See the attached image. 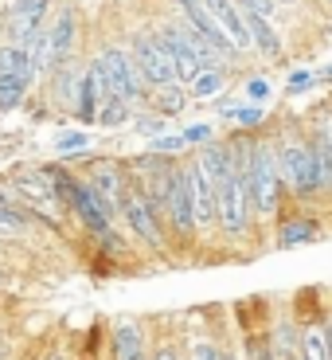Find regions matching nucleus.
I'll list each match as a JSON object with an SVG mask.
<instances>
[{"label": "nucleus", "instance_id": "1", "mask_svg": "<svg viewBox=\"0 0 332 360\" xmlns=\"http://www.w3.org/2000/svg\"><path fill=\"white\" fill-rule=\"evenodd\" d=\"M246 196H251V207L258 216H270L278 212V200H281V165H278V149L274 145H254L251 157H246Z\"/></svg>", "mask_w": 332, "mask_h": 360}, {"label": "nucleus", "instance_id": "2", "mask_svg": "<svg viewBox=\"0 0 332 360\" xmlns=\"http://www.w3.org/2000/svg\"><path fill=\"white\" fill-rule=\"evenodd\" d=\"M94 63H98V71H102V86H106V94H117V98H126V102H133V106H141L145 79H141V71H137L129 47L102 44L98 51H94Z\"/></svg>", "mask_w": 332, "mask_h": 360}, {"label": "nucleus", "instance_id": "3", "mask_svg": "<svg viewBox=\"0 0 332 360\" xmlns=\"http://www.w3.org/2000/svg\"><path fill=\"white\" fill-rule=\"evenodd\" d=\"M79 176L86 180L90 188L98 192L102 200H106V207L117 216V207H121V196H126V188H129V165L126 161H117V157H98L94 149L90 153H82L79 161Z\"/></svg>", "mask_w": 332, "mask_h": 360}, {"label": "nucleus", "instance_id": "4", "mask_svg": "<svg viewBox=\"0 0 332 360\" xmlns=\"http://www.w3.org/2000/svg\"><path fill=\"white\" fill-rule=\"evenodd\" d=\"M117 216L126 219L129 235H133L137 243L153 247V251H161V247H164V219H161V212H157V207L149 204V196H145V192L137 188L133 180H129L126 196H121V207H117Z\"/></svg>", "mask_w": 332, "mask_h": 360}, {"label": "nucleus", "instance_id": "5", "mask_svg": "<svg viewBox=\"0 0 332 360\" xmlns=\"http://www.w3.org/2000/svg\"><path fill=\"white\" fill-rule=\"evenodd\" d=\"M79 55V8L74 4H55L47 16V67L67 63Z\"/></svg>", "mask_w": 332, "mask_h": 360}, {"label": "nucleus", "instance_id": "6", "mask_svg": "<svg viewBox=\"0 0 332 360\" xmlns=\"http://www.w3.org/2000/svg\"><path fill=\"white\" fill-rule=\"evenodd\" d=\"M129 55H133L137 71H141L145 86H161V82H176V71H172V59L168 51H164L161 36H157L153 27L149 32H141V36H133V44H129Z\"/></svg>", "mask_w": 332, "mask_h": 360}, {"label": "nucleus", "instance_id": "7", "mask_svg": "<svg viewBox=\"0 0 332 360\" xmlns=\"http://www.w3.org/2000/svg\"><path fill=\"white\" fill-rule=\"evenodd\" d=\"M161 216H164V224L172 227V235H180V239H192V235H196V212H192V192H188L184 165H176V172H172V184H168Z\"/></svg>", "mask_w": 332, "mask_h": 360}, {"label": "nucleus", "instance_id": "8", "mask_svg": "<svg viewBox=\"0 0 332 360\" xmlns=\"http://www.w3.org/2000/svg\"><path fill=\"white\" fill-rule=\"evenodd\" d=\"M106 98V86H102V71L94 63V55H90L86 63H82V75H79V86H74V102H71V117L74 126H94L98 122V106Z\"/></svg>", "mask_w": 332, "mask_h": 360}, {"label": "nucleus", "instance_id": "9", "mask_svg": "<svg viewBox=\"0 0 332 360\" xmlns=\"http://www.w3.org/2000/svg\"><path fill=\"white\" fill-rule=\"evenodd\" d=\"M44 231V224H39L32 212H27L24 204H20L16 196H12L4 184H0V243H32V235Z\"/></svg>", "mask_w": 332, "mask_h": 360}, {"label": "nucleus", "instance_id": "10", "mask_svg": "<svg viewBox=\"0 0 332 360\" xmlns=\"http://www.w3.org/2000/svg\"><path fill=\"white\" fill-rule=\"evenodd\" d=\"M207 16L215 20V27L231 39L234 51H251V32L243 24V8H239V0H204Z\"/></svg>", "mask_w": 332, "mask_h": 360}, {"label": "nucleus", "instance_id": "11", "mask_svg": "<svg viewBox=\"0 0 332 360\" xmlns=\"http://www.w3.org/2000/svg\"><path fill=\"white\" fill-rule=\"evenodd\" d=\"M184 176H188L196 227H215V184L207 180V172L199 169V161H188V165H184Z\"/></svg>", "mask_w": 332, "mask_h": 360}, {"label": "nucleus", "instance_id": "12", "mask_svg": "<svg viewBox=\"0 0 332 360\" xmlns=\"http://www.w3.org/2000/svg\"><path fill=\"white\" fill-rule=\"evenodd\" d=\"M149 349H145V329L137 321H117L109 329V360H145Z\"/></svg>", "mask_w": 332, "mask_h": 360}, {"label": "nucleus", "instance_id": "13", "mask_svg": "<svg viewBox=\"0 0 332 360\" xmlns=\"http://www.w3.org/2000/svg\"><path fill=\"white\" fill-rule=\"evenodd\" d=\"M32 75L27 71H0V117L16 114L32 102Z\"/></svg>", "mask_w": 332, "mask_h": 360}, {"label": "nucleus", "instance_id": "14", "mask_svg": "<svg viewBox=\"0 0 332 360\" xmlns=\"http://www.w3.org/2000/svg\"><path fill=\"white\" fill-rule=\"evenodd\" d=\"M141 102L161 117H176L188 106V90H184V82H161V86H145Z\"/></svg>", "mask_w": 332, "mask_h": 360}, {"label": "nucleus", "instance_id": "15", "mask_svg": "<svg viewBox=\"0 0 332 360\" xmlns=\"http://www.w3.org/2000/svg\"><path fill=\"white\" fill-rule=\"evenodd\" d=\"M239 8H243V4H239ZM243 24H246V32H251V47H258V51L270 55V59H278V55H281V39L274 36L270 20L262 16V12H254V8H243Z\"/></svg>", "mask_w": 332, "mask_h": 360}, {"label": "nucleus", "instance_id": "16", "mask_svg": "<svg viewBox=\"0 0 332 360\" xmlns=\"http://www.w3.org/2000/svg\"><path fill=\"white\" fill-rule=\"evenodd\" d=\"M90 145H94V137H90L86 126H67L55 134L51 153H55V161H79L82 153H90Z\"/></svg>", "mask_w": 332, "mask_h": 360}, {"label": "nucleus", "instance_id": "17", "mask_svg": "<svg viewBox=\"0 0 332 360\" xmlns=\"http://www.w3.org/2000/svg\"><path fill=\"white\" fill-rule=\"evenodd\" d=\"M196 161H199V169L207 172L211 184H219L223 176H231V169H234V165H231V149H227L223 141H204V145H199Z\"/></svg>", "mask_w": 332, "mask_h": 360}, {"label": "nucleus", "instance_id": "18", "mask_svg": "<svg viewBox=\"0 0 332 360\" xmlns=\"http://www.w3.org/2000/svg\"><path fill=\"white\" fill-rule=\"evenodd\" d=\"M223 86H227V67L223 63H204L192 75V82L184 90H188V98H215Z\"/></svg>", "mask_w": 332, "mask_h": 360}, {"label": "nucleus", "instance_id": "19", "mask_svg": "<svg viewBox=\"0 0 332 360\" xmlns=\"http://www.w3.org/2000/svg\"><path fill=\"white\" fill-rule=\"evenodd\" d=\"M133 114H137L133 102L117 98V94H106V98H102V106H98V122H94V126H102V129H121V126H129V122H133Z\"/></svg>", "mask_w": 332, "mask_h": 360}, {"label": "nucleus", "instance_id": "20", "mask_svg": "<svg viewBox=\"0 0 332 360\" xmlns=\"http://www.w3.org/2000/svg\"><path fill=\"white\" fill-rule=\"evenodd\" d=\"M317 235H321V227H317L313 219H289V224H281V231H278V247L289 251V247L313 243Z\"/></svg>", "mask_w": 332, "mask_h": 360}, {"label": "nucleus", "instance_id": "21", "mask_svg": "<svg viewBox=\"0 0 332 360\" xmlns=\"http://www.w3.org/2000/svg\"><path fill=\"white\" fill-rule=\"evenodd\" d=\"M149 149L164 153V157H176L188 149V141H184V134H157V137H149Z\"/></svg>", "mask_w": 332, "mask_h": 360}, {"label": "nucleus", "instance_id": "22", "mask_svg": "<svg viewBox=\"0 0 332 360\" xmlns=\"http://www.w3.org/2000/svg\"><path fill=\"white\" fill-rule=\"evenodd\" d=\"M164 122H168V117L153 114V110H149V114H133V129L145 137V141H149V137H157V134H164Z\"/></svg>", "mask_w": 332, "mask_h": 360}, {"label": "nucleus", "instance_id": "23", "mask_svg": "<svg viewBox=\"0 0 332 360\" xmlns=\"http://www.w3.org/2000/svg\"><path fill=\"white\" fill-rule=\"evenodd\" d=\"M231 117L239 122V126H258V122H262V106H234Z\"/></svg>", "mask_w": 332, "mask_h": 360}, {"label": "nucleus", "instance_id": "24", "mask_svg": "<svg viewBox=\"0 0 332 360\" xmlns=\"http://www.w3.org/2000/svg\"><path fill=\"white\" fill-rule=\"evenodd\" d=\"M219 345H211V341H196L192 345V360H219Z\"/></svg>", "mask_w": 332, "mask_h": 360}, {"label": "nucleus", "instance_id": "25", "mask_svg": "<svg viewBox=\"0 0 332 360\" xmlns=\"http://www.w3.org/2000/svg\"><path fill=\"white\" fill-rule=\"evenodd\" d=\"M184 141H188V145L211 141V126H204V122H199V126H188V129H184Z\"/></svg>", "mask_w": 332, "mask_h": 360}, {"label": "nucleus", "instance_id": "26", "mask_svg": "<svg viewBox=\"0 0 332 360\" xmlns=\"http://www.w3.org/2000/svg\"><path fill=\"white\" fill-rule=\"evenodd\" d=\"M239 4H243V8H254V12H262V16H274V0H239Z\"/></svg>", "mask_w": 332, "mask_h": 360}, {"label": "nucleus", "instance_id": "27", "mask_svg": "<svg viewBox=\"0 0 332 360\" xmlns=\"http://www.w3.org/2000/svg\"><path fill=\"white\" fill-rule=\"evenodd\" d=\"M246 94H251L254 102H262V98H266V94H270L266 79H251V82H246Z\"/></svg>", "mask_w": 332, "mask_h": 360}, {"label": "nucleus", "instance_id": "28", "mask_svg": "<svg viewBox=\"0 0 332 360\" xmlns=\"http://www.w3.org/2000/svg\"><path fill=\"white\" fill-rule=\"evenodd\" d=\"M309 86H313V75L309 71H297L293 79H289V90H309Z\"/></svg>", "mask_w": 332, "mask_h": 360}, {"label": "nucleus", "instance_id": "29", "mask_svg": "<svg viewBox=\"0 0 332 360\" xmlns=\"http://www.w3.org/2000/svg\"><path fill=\"white\" fill-rule=\"evenodd\" d=\"M0 360H16V341L8 333L0 337Z\"/></svg>", "mask_w": 332, "mask_h": 360}, {"label": "nucleus", "instance_id": "30", "mask_svg": "<svg viewBox=\"0 0 332 360\" xmlns=\"http://www.w3.org/2000/svg\"><path fill=\"white\" fill-rule=\"evenodd\" d=\"M145 360H180V352L172 349V345H161V349H157L153 356H145Z\"/></svg>", "mask_w": 332, "mask_h": 360}, {"label": "nucleus", "instance_id": "31", "mask_svg": "<svg viewBox=\"0 0 332 360\" xmlns=\"http://www.w3.org/2000/svg\"><path fill=\"white\" fill-rule=\"evenodd\" d=\"M12 286V274H8V266H4V259H0V294Z\"/></svg>", "mask_w": 332, "mask_h": 360}, {"label": "nucleus", "instance_id": "32", "mask_svg": "<svg viewBox=\"0 0 332 360\" xmlns=\"http://www.w3.org/2000/svg\"><path fill=\"white\" fill-rule=\"evenodd\" d=\"M8 333V306H4V302H0V337Z\"/></svg>", "mask_w": 332, "mask_h": 360}, {"label": "nucleus", "instance_id": "33", "mask_svg": "<svg viewBox=\"0 0 332 360\" xmlns=\"http://www.w3.org/2000/svg\"><path fill=\"white\" fill-rule=\"evenodd\" d=\"M39 360H71L67 352H47V356H39Z\"/></svg>", "mask_w": 332, "mask_h": 360}, {"label": "nucleus", "instance_id": "34", "mask_svg": "<svg viewBox=\"0 0 332 360\" xmlns=\"http://www.w3.org/2000/svg\"><path fill=\"white\" fill-rule=\"evenodd\" d=\"M254 360H274V352H258V356H254Z\"/></svg>", "mask_w": 332, "mask_h": 360}, {"label": "nucleus", "instance_id": "35", "mask_svg": "<svg viewBox=\"0 0 332 360\" xmlns=\"http://www.w3.org/2000/svg\"><path fill=\"white\" fill-rule=\"evenodd\" d=\"M274 4H278V0H274ZM281 4H293V0H281Z\"/></svg>", "mask_w": 332, "mask_h": 360}, {"label": "nucleus", "instance_id": "36", "mask_svg": "<svg viewBox=\"0 0 332 360\" xmlns=\"http://www.w3.org/2000/svg\"><path fill=\"white\" fill-rule=\"evenodd\" d=\"M328 352H332V333H328Z\"/></svg>", "mask_w": 332, "mask_h": 360}, {"label": "nucleus", "instance_id": "37", "mask_svg": "<svg viewBox=\"0 0 332 360\" xmlns=\"http://www.w3.org/2000/svg\"><path fill=\"white\" fill-rule=\"evenodd\" d=\"M0 169H4V161H0Z\"/></svg>", "mask_w": 332, "mask_h": 360}, {"label": "nucleus", "instance_id": "38", "mask_svg": "<svg viewBox=\"0 0 332 360\" xmlns=\"http://www.w3.org/2000/svg\"><path fill=\"white\" fill-rule=\"evenodd\" d=\"M0 302H4V297H0Z\"/></svg>", "mask_w": 332, "mask_h": 360}, {"label": "nucleus", "instance_id": "39", "mask_svg": "<svg viewBox=\"0 0 332 360\" xmlns=\"http://www.w3.org/2000/svg\"><path fill=\"white\" fill-rule=\"evenodd\" d=\"M297 360H301V356H297Z\"/></svg>", "mask_w": 332, "mask_h": 360}]
</instances>
